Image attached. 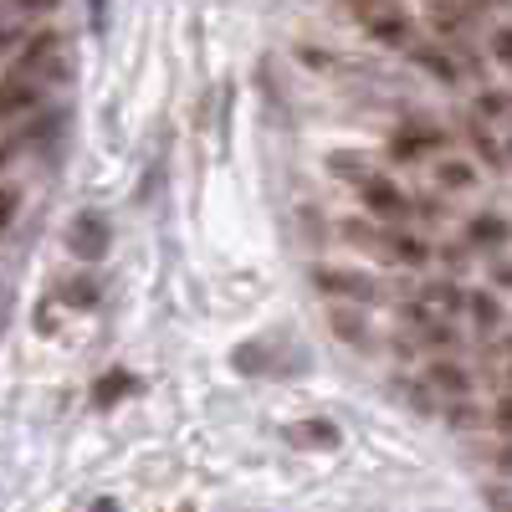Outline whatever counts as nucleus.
<instances>
[{
    "label": "nucleus",
    "mask_w": 512,
    "mask_h": 512,
    "mask_svg": "<svg viewBox=\"0 0 512 512\" xmlns=\"http://www.w3.org/2000/svg\"><path fill=\"white\" fill-rule=\"evenodd\" d=\"M349 11L379 47H400L405 52L415 41V21H410V11L400 6V0H349Z\"/></svg>",
    "instance_id": "1"
},
{
    "label": "nucleus",
    "mask_w": 512,
    "mask_h": 512,
    "mask_svg": "<svg viewBox=\"0 0 512 512\" xmlns=\"http://www.w3.org/2000/svg\"><path fill=\"white\" fill-rule=\"evenodd\" d=\"M359 200H364V210H369V221H379V226H405V221L415 216V200H410L395 180H384V175H369V180L359 185Z\"/></svg>",
    "instance_id": "2"
},
{
    "label": "nucleus",
    "mask_w": 512,
    "mask_h": 512,
    "mask_svg": "<svg viewBox=\"0 0 512 512\" xmlns=\"http://www.w3.org/2000/svg\"><path fill=\"white\" fill-rule=\"evenodd\" d=\"M420 384H425L436 400H466V395L477 390V374L466 369L461 359H451V354H436L431 364L420 369Z\"/></svg>",
    "instance_id": "3"
},
{
    "label": "nucleus",
    "mask_w": 512,
    "mask_h": 512,
    "mask_svg": "<svg viewBox=\"0 0 512 512\" xmlns=\"http://www.w3.org/2000/svg\"><path fill=\"white\" fill-rule=\"evenodd\" d=\"M313 282H318V292H328V297H344V303H374V282H369L364 272L318 267V272H313Z\"/></svg>",
    "instance_id": "4"
},
{
    "label": "nucleus",
    "mask_w": 512,
    "mask_h": 512,
    "mask_svg": "<svg viewBox=\"0 0 512 512\" xmlns=\"http://www.w3.org/2000/svg\"><path fill=\"white\" fill-rule=\"evenodd\" d=\"M67 246L82 256V262H98V256L108 251V221L93 216V210H82V216L67 226Z\"/></svg>",
    "instance_id": "5"
},
{
    "label": "nucleus",
    "mask_w": 512,
    "mask_h": 512,
    "mask_svg": "<svg viewBox=\"0 0 512 512\" xmlns=\"http://www.w3.org/2000/svg\"><path fill=\"white\" fill-rule=\"evenodd\" d=\"M41 103V88H36V77H6L0 82V128L6 123H16V118H26L31 108Z\"/></svg>",
    "instance_id": "6"
},
{
    "label": "nucleus",
    "mask_w": 512,
    "mask_h": 512,
    "mask_svg": "<svg viewBox=\"0 0 512 512\" xmlns=\"http://www.w3.org/2000/svg\"><path fill=\"white\" fill-rule=\"evenodd\" d=\"M477 164H466V159H431V185L441 195H466V190H477Z\"/></svg>",
    "instance_id": "7"
},
{
    "label": "nucleus",
    "mask_w": 512,
    "mask_h": 512,
    "mask_svg": "<svg viewBox=\"0 0 512 512\" xmlns=\"http://www.w3.org/2000/svg\"><path fill=\"white\" fill-rule=\"evenodd\" d=\"M57 47H62V41H57V31H36L31 41H26V52L16 57V77H41V67H52V57H57Z\"/></svg>",
    "instance_id": "8"
},
{
    "label": "nucleus",
    "mask_w": 512,
    "mask_h": 512,
    "mask_svg": "<svg viewBox=\"0 0 512 512\" xmlns=\"http://www.w3.org/2000/svg\"><path fill=\"white\" fill-rule=\"evenodd\" d=\"M507 236H512V226L502 216H477L472 226H466V241H472L477 251H487V256H497L507 246Z\"/></svg>",
    "instance_id": "9"
},
{
    "label": "nucleus",
    "mask_w": 512,
    "mask_h": 512,
    "mask_svg": "<svg viewBox=\"0 0 512 512\" xmlns=\"http://www.w3.org/2000/svg\"><path fill=\"white\" fill-rule=\"evenodd\" d=\"M441 144H446L441 128H410V134H400V139L390 144V154H395V159H425V154H436Z\"/></svg>",
    "instance_id": "10"
},
{
    "label": "nucleus",
    "mask_w": 512,
    "mask_h": 512,
    "mask_svg": "<svg viewBox=\"0 0 512 512\" xmlns=\"http://www.w3.org/2000/svg\"><path fill=\"white\" fill-rule=\"evenodd\" d=\"M466 313H472V323H477V333H492L497 323H502V303H497V292H472L466 297Z\"/></svg>",
    "instance_id": "11"
},
{
    "label": "nucleus",
    "mask_w": 512,
    "mask_h": 512,
    "mask_svg": "<svg viewBox=\"0 0 512 512\" xmlns=\"http://www.w3.org/2000/svg\"><path fill=\"white\" fill-rule=\"evenodd\" d=\"M328 323H333V333L344 338V344H364V338H369V323H364V313L333 308V313H328Z\"/></svg>",
    "instance_id": "12"
},
{
    "label": "nucleus",
    "mask_w": 512,
    "mask_h": 512,
    "mask_svg": "<svg viewBox=\"0 0 512 512\" xmlns=\"http://www.w3.org/2000/svg\"><path fill=\"white\" fill-rule=\"evenodd\" d=\"M328 164L338 169V180H354V185H364V180H369V164H364V159H349V154H333Z\"/></svg>",
    "instance_id": "13"
},
{
    "label": "nucleus",
    "mask_w": 512,
    "mask_h": 512,
    "mask_svg": "<svg viewBox=\"0 0 512 512\" xmlns=\"http://www.w3.org/2000/svg\"><path fill=\"white\" fill-rule=\"evenodd\" d=\"M451 425H456V431H472V425H487V415L472 410L466 400H451Z\"/></svg>",
    "instance_id": "14"
},
{
    "label": "nucleus",
    "mask_w": 512,
    "mask_h": 512,
    "mask_svg": "<svg viewBox=\"0 0 512 512\" xmlns=\"http://www.w3.org/2000/svg\"><path fill=\"white\" fill-rule=\"evenodd\" d=\"M487 47H492V57H497L502 67H512V26H497V31L487 36Z\"/></svg>",
    "instance_id": "15"
},
{
    "label": "nucleus",
    "mask_w": 512,
    "mask_h": 512,
    "mask_svg": "<svg viewBox=\"0 0 512 512\" xmlns=\"http://www.w3.org/2000/svg\"><path fill=\"white\" fill-rule=\"evenodd\" d=\"M472 144L482 149V159H487L492 169L502 164V154H497V144H492V134H487V123H472Z\"/></svg>",
    "instance_id": "16"
},
{
    "label": "nucleus",
    "mask_w": 512,
    "mask_h": 512,
    "mask_svg": "<svg viewBox=\"0 0 512 512\" xmlns=\"http://www.w3.org/2000/svg\"><path fill=\"white\" fill-rule=\"evenodd\" d=\"M16 205H21V190L16 185H0V231L16 221Z\"/></svg>",
    "instance_id": "17"
},
{
    "label": "nucleus",
    "mask_w": 512,
    "mask_h": 512,
    "mask_svg": "<svg viewBox=\"0 0 512 512\" xmlns=\"http://www.w3.org/2000/svg\"><path fill=\"white\" fill-rule=\"evenodd\" d=\"M292 441H318V446H333L338 436L328 431V425H297V431H292Z\"/></svg>",
    "instance_id": "18"
},
{
    "label": "nucleus",
    "mask_w": 512,
    "mask_h": 512,
    "mask_svg": "<svg viewBox=\"0 0 512 512\" xmlns=\"http://www.w3.org/2000/svg\"><path fill=\"white\" fill-rule=\"evenodd\" d=\"M67 292H72V303H77V308H88V303H98V282H88V277H82V282H72Z\"/></svg>",
    "instance_id": "19"
},
{
    "label": "nucleus",
    "mask_w": 512,
    "mask_h": 512,
    "mask_svg": "<svg viewBox=\"0 0 512 512\" xmlns=\"http://www.w3.org/2000/svg\"><path fill=\"white\" fill-rule=\"evenodd\" d=\"M492 425L502 436H512V390H507V400H497V410H492Z\"/></svg>",
    "instance_id": "20"
},
{
    "label": "nucleus",
    "mask_w": 512,
    "mask_h": 512,
    "mask_svg": "<svg viewBox=\"0 0 512 512\" xmlns=\"http://www.w3.org/2000/svg\"><path fill=\"white\" fill-rule=\"evenodd\" d=\"M123 390H128V379H103V384H98V400L108 405V400H118Z\"/></svg>",
    "instance_id": "21"
},
{
    "label": "nucleus",
    "mask_w": 512,
    "mask_h": 512,
    "mask_svg": "<svg viewBox=\"0 0 512 512\" xmlns=\"http://www.w3.org/2000/svg\"><path fill=\"white\" fill-rule=\"evenodd\" d=\"M492 282L497 287H512V262H492Z\"/></svg>",
    "instance_id": "22"
},
{
    "label": "nucleus",
    "mask_w": 512,
    "mask_h": 512,
    "mask_svg": "<svg viewBox=\"0 0 512 512\" xmlns=\"http://www.w3.org/2000/svg\"><path fill=\"white\" fill-rule=\"evenodd\" d=\"M492 507H497V512H512V502H507V497H492Z\"/></svg>",
    "instance_id": "23"
},
{
    "label": "nucleus",
    "mask_w": 512,
    "mask_h": 512,
    "mask_svg": "<svg viewBox=\"0 0 512 512\" xmlns=\"http://www.w3.org/2000/svg\"><path fill=\"white\" fill-rule=\"evenodd\" d=\"M41 6H47V0H26V11H41Z\"/></svg>",
    "instance_id": "24"
},
{
    "label": "nucleus",
    "mask_w": 512,
    "mask_h": 512,
    "mask_svg": "<svg viewBox=\"0 0 512 512\" xmlns=\"http://www.w3.org/2000/svg\"><path fill=\"white\" fill-rule=\"evenodd\" d=\"M11 159V144H0V164H6Z\"/></svg>",
    "instance_id": "25"
},
{
    "label": "nucleus",
    "mask_w": 512,
    "mask_h": 512,
    "mask_svg": "<svg viewBox=\"0 0 512 512\" xmlns=\"http://www.w3.org/2000/svg\"><path fill=\"white\" fill-rule=\"evenodd\" d=\"M93 512H113V502H98V507H93Z\"/></svg>",
    "instance_id": "26"
},
{
    "label": "nucleus",
    "mask_w": 512,
    "mask_h": 512,
    "mask_svg": "<svg viewBox=\"0 0 512 512\" xmlns=\"http://www.w3.org/2000/svg\"><path fill=\"white\" fill-rule=\"evenodd\" d=\"M507 390H512V359H507Z\"/></svg>",
    "instance_id": "27"
},
{
    "label": "nucleus",
    "mask_w": 512,
    "mask_h": 512,
    "mask_svg": "<svg viewBox=\"0 0 512 512\" xmlns=\"http://www.w3.org/2000/svg\"><path fill=\"white\" fill-rule=\"evenodd\" d=\"M507 159H512V144H507Z\"/></svg>",
    "instance_id": "28"
}]
</instances>
